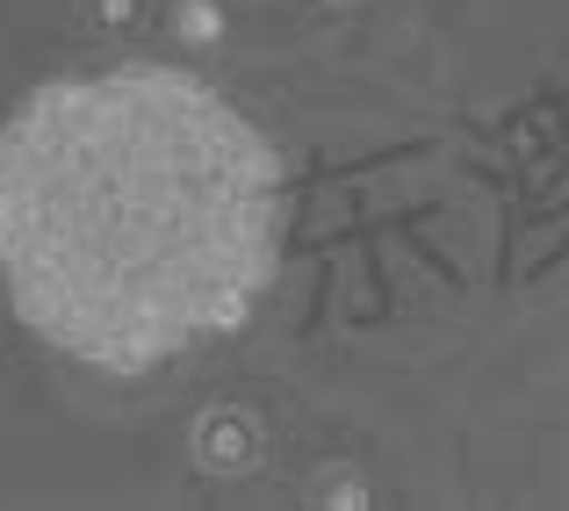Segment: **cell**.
Masks as SVG:
<instances>
[{
	"instance_id": "obj_1",
	"label": "cell",
	"mask_w": 569,
	"mask_h": 511,
	"mask_svg": "<svg viewBox=\"0 0 569 511\" xmlns=\"http://www.w3.org/2000/svg\"><path fill=\"white\" fill-rule=\"evenodd\" d=\"M281 159L209 80L109 66L0 123V281L43 345L144 374L238 332L281 267Z\"/></svg>"
}]
</instances>
